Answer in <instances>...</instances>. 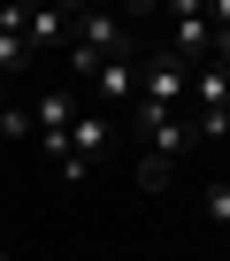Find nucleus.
Here are the masks:
<instances>
[{
    "label": "nucleus",
    "instance_id": "1",
    "mask_svg": "<svg viewBox=\"0 0 230 261\" xmlns=\"http://www.w3.org/2000/svg\"><path fill=\"white\" fill-rule=\"evenodd\" d=\"M77 108H84V100H77L69 85H46V92H39L31 108H23V115H31V146H39L46 162H62V146H69V123H77Z\"/></svg>",
    "mask_w": 230,
    "mask_h": 261
},
{
    "label": "nucleus",
    "instance_id": "2",
    "mask_svg": "<svg viewBox=\"0 0 230 261\" xmlns=\"http://www.w3.org/2000/svg\"><path fill=\"white\" fill-rule=\"evenodd\" d=\"M184 100H192V69L169 62L161 46L138 54V108H184Z\"/></svg>",
    "mask_w": 230,
    "mask_h": 261
},
{
    "label": "nucleus",
    "instance_id": "3",
    "mask_svg": "<svg viewBox=\"0 0 230 261\" xmlns=\"http://www.w3.org/2000/svg\"><path fill=\"white\" fill-rule=\"evenodd\" d=\"M161 54H169V62H184V69H199V62L215 54V31H207V0H199V8H169V39H161Z\"/></svg>",
    "mask_w": 230,
    "mask_h": 261
},
{
    "label": "nucleus",
    "instance_id": "4",
    "mask_svg": "<svg viewBox=\"0 0 230 261\" xmlns=\"http://www.w3.org/2000/svg\"><path fill=\"white\" fill-rule=\"evenodd\" d=\"M16 31L31 39V54L39 46H69V8H16Z\"/></svg>",
    "mask_w": 230,
    "mask_h": 261
},
{
    "label": "nucleus",
    "instance_id": "5",
    "mask_svg": "<svg viewBox=\"0 0 230 261\" xmlns=\"http://www.w3.org/2000/svg\"><path fill=\"white\" fill-rule=\"evenodd\" d=\"M207 223H215V230H230V185H222V177L207 185Z\"/></svg>",
    "mask_w": 230,
    "mask_h": 261
},
{
    "label": "nucleus",
    "instance_id": "6",
    "mask_svg": "<svg viewBox=\"0 0 230 261\" xmlns=\"http://www.w3.org/2000/svg\"><path fill=\"white\" fill-rule=\"evenodd\" d=\"M138 185H146V192H161V185H169V162H154V154H138Z\"/></svg>",
    "mask_w": 230,
    "mask_h": 261
},
{
    "label": "nucleus",
    "instance_id": "7",
    "mask_svg": "<svg viewBox=\"0 0 230 261\" xmlns=\"http://www.w3.org/2000/svg\"><path fill=\"white\" fill-rule=\"evenodd\" d=\"M0 261H8V246H0Z\"/></svg>",
    "mask_w": 230,
    "mask_h": 261
},
{
    "label": "nucleus",
    "instance_id": "8",
    "mask_svg": "<svg viewBox=\"0 0 230 261\" xmlns=\"http://www.w3.org/2000/svg\"><path fill=\"white\" fill-rule=\"evenodd\" d=\"M222 238H230V230H222Z\"/></svg>",
    "mask_w": 230,
    "mask_h": 261
}]
</instances>
